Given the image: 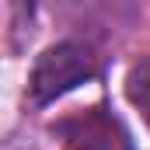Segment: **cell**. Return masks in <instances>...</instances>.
<instances>
[{"instance_id":"2","label":"cell","mask_w":150,"mask_h":150,"mask_svg":"<svg viewBox=\"0 0 150 150\" xmlns=\"http://www.w3.org/2000/svg\"><path fill=\"white\" fill-rule=\"evenodd\" d=\"M126 94H129V101L143 112V119L150 122V56L129 70V77H126Z\"/></svg>"},{"instance_id":"1","label":"cell","mask_w":150,"mask_h":150,"mask_svg":"<svg viewBox=\"0 0 150 150\" xmlns=\"http://www.w3.org/2000/svg\"><path fill=\"white\" fill-rule=\"evenodd\" d=\"M98 74V63L91 56L87 45H77V42H59V45H49L32 67L28 77V101L32 105H52L56 98L70 94L74 87L87 84L91 77Z\"/></svg>"}]
</instances>
